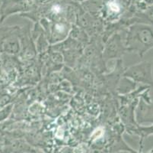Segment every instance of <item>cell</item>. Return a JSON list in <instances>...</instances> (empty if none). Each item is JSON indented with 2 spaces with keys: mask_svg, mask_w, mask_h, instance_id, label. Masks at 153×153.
<instances>
[{
  "mask_svg": "<svg viewBox=\"0 0 153 153\" xmlns=\"http://www.w3.org/2000/svg\"><path fill=\"white\" fill-rule=\"evenodd\" d=\"M133 41L135 42V49L141 54L153 47V30L143 29L136 34H133Z\"/></svg>",
  "mask_w": 153,
  "mask_h": 153,
  "instance_id": "1",
  "label": "cell"
},
{
  "mask_svg": "<svg viewBox=\"0 0 153 153\" xmlns=\"http://www.w3.org/2000/svg\"><path fill=\"white\" fill-rule=\"evenodd\" d=\"M109 5L112 10L116 11V12H118V11H119V7H118V5H117L116 3H114V2H111V3H110Z\"/></svg>",
  "mask_w": 153,
  "mask_h": 153,
  "instance_id": "3",
  "label": "cell"
},
{
  "mask_svg": "<svg viewBox=\"0 0 153 153\" xmlns=\"http://www.w3.org/2000/svg\"><path fill=\"white\" fill-rule=\"evenodd\" d=\"M135 74H136L135 78L137 80L153 85L152 68L151 65L149 64L144 63V64H142L141 65L136 67V71H135Z\"/></svg>",
  "mask_w": 153,
  "mask_h": 153,
  "instance_id": "2",
  "label": "cell"
}]
</instances>
